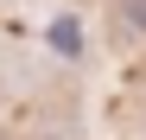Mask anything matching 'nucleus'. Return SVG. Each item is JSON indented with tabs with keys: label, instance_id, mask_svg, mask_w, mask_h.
Segmentation results:
<instances>
[{
	"label": "nucleus",
	"instance_id": "obj_1",
	"mask_svg": "<svg viewBox=\"0 0 146 140\" xmlns=\"http://www.w3.org/2000/svg\"><path fill=\"white\" fill-rule=\"evenodd\" d=\"M127 19H133V26H146V0H127Z\"/></svg>",
	"mask_w": 146,
	"mask_h": 140
}]
</instances>
